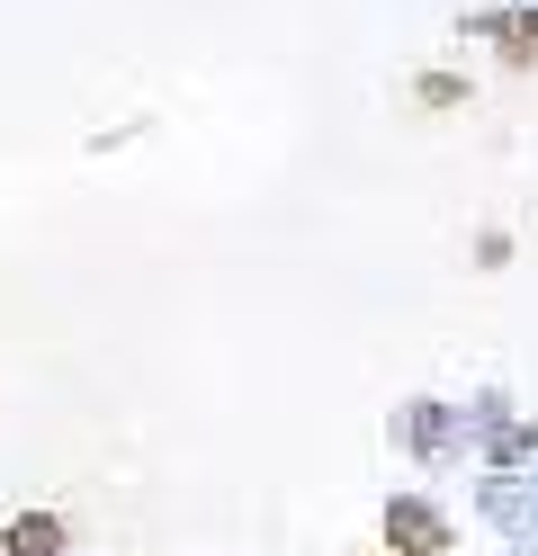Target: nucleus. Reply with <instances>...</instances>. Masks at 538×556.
Masks as SVG:
<instances>
[{"instance_id": "obj_3", "label": "nucleus", "mask_w": 538, "mask_h": 556, "mask_svg": "<svg viewBox=\"0 0 538 556\" xmlns=\"http://www.w3.org/2000/svg\"><path fill=\"white\" fill-rule=\"evenodd\" d=\"M404 440L422 448V458H449V448H458V422H449L440 404H413V413H404Z\"/></svg>"}, {"instance_id": "obj_1", "label": "nucleus", "mask_w": 538, "mask_h": 556, "mask_svg": "<svg viewBox=\"0 0 538 556\" xmlns=\"http://www.w3.org/2000/svg\"><path fill=\"white\" fill-rule=\"evenodd\" d=\"M476 511H485V520H493V530L512 539L521 556H538V494H529L521 476H485V494H476Z\"/></svg>"}, {"instance_id": "obj_5", "label": "nucleus", "mask_w": 538, "mask_h": 556, "mask_svg": "<svg viewBox=\"0 0 538 556\" xmlns=\"http://www.w3.org/2000/svg\"><path fill=\"white\" fill-rule=\"evenodd\" d=\"M476 37H493L512 63H529L538 54V18H476Z\"/></svg>"}, {"instance_id": "obj_4", "label": "nucleus", "mask_w": 538, "mask_h": 556, "mask_svg": "<svg viewBox=\"0 0 538 556\" xmlns=\"http://www.w3.org/2000/svg\"><path fill=\"white\" fill-rule=\"evenodd\" d=\"M10 556H63V520H54V511L10 520Z\"/></svg>"}, {"instance_id": "obj_2", "label": "nucleus", "mask_w": 538, "mask_h": 556, "mask_svg": "<svg viewBox=\"0 0 538 556\" xmlns=\"http://www.w3.org/2000/svg\"><path fill=\"white\" fill-rule=\"evenodd\" d=\"M386 547L395 556H449V520L430 511L422 494H395L386 503Z\"/></svg>"}]
</instances>
